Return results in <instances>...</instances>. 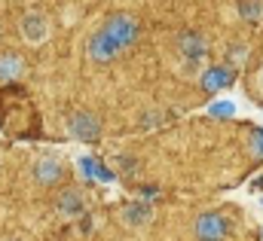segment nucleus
<instances>
[{
	"instance_id": "dca6fc26",
	"label": "nucleus",
	"mask_w": 263,
	"mask_h": 241,
	"mask_svg": "<svg viewBox=\"0 0 263 241\" xmlns=\"http://www.w3.org/2000/svg\"><path fill=\"white\" fill-rule=\"evenodd\" d=\"M251 153L254 156H263V131H254L251 134Z\"/></svg>"
},
{
	"instance_id": "f8f14e48",
	"label": "nucleus",
	"mask_w": 263,
	"mask_h": 241,
	"mask_svg": "<svg viewBox=\"0 0 263 241\" xmlns=\"http://www.w3.org/2000/svg\"><path fill=\"white\" fill-rule=\"evenodd\" d=\"M236 12L242 15V22L257 25L263 18V0H236Z\"/></svg>"
},
{
	"instance_id": "2eb2a0df",
	"label": "nucleus",
	"mask_w": 263,
	"mask_h": 241,
	"mask_svg": "<svg viewBox=\"0 0 263 241\" xmlns=\"http://www.w3.org/2000/svg\"><path fill=\"white\" fill-rule=\"evenodd\" d=\"M178 73H181V76H187V79H190V76H199V61H184Z\"/></svg>"
},
{
	"instance_id": "f03ea898",
	"label": "nucleus",
	"mask_w": 263,
	"mask_h": 241,
	"mask_svg": "<svg viewBox=\"0 0 263 241\" xmlns=\"http://www.w3.org/2000/svg\"><path fill=\"white\" fill-rule=\"evenodd\" d=\"M67 131H70V137H77V140H83V144H92V140H98V134H101V122L95 113H89V110H77L70 119H67Z\"/></svg>"
},
{
	"instance_id": "ddd939ff",
	"label": "nucleus",
	"mask_w": 263,
	"mask_h": 241,
	"mask_svg": "<svg viewBox=\"0 0 263 241\" xmlns=\"http://www.w3.org/2000/svg\"><path fill=\"white\" fill-rule=\"evenodd\" d=\"M236 110H239V107H236L233 101H217V104H211V107H208V116H211V119H220V116H236Z\"/></svg>"
},
{
	"instance_id": "9d476101",
	"label": "nucleus",
	"mask_w": 263,
	"mask_h": 241,
	"mask_svg": "<svg viewBox=\"0 0 263 241\" xmlns=\"http://www.w3.org/2000/svg\"><path fill=\"white\" fill-rule=\"evenodd\" d=\"M22 73H25V61H22V55H15V52H0V79H3V83L18 79Z\"/></svg>"
},
{
	"instance_id": "423d86ee",
	"label": "nucleus",
	"mask_w": 263,
	"mask_h": 241,
	"mask_svg": "<svg viewBox=\"0 0 263 241\" xmlns=\"http://www.w3.org/2000/svg\"><path fill=\"white\" fill-rule=\"evenodd\" d=\"M62 174H65V165H62L59 156H40L34 162V177H37V183H46V186L49 183H59Z\"/></svg>"
},
{
	"instance_id": "4468645a",
	"label": "nucleus",
	"mask_w": 263,
	"mask_h": 241,
	"mask_svg": "<svg viewBox=\"0 0 263 241\" xmlns=\"http://www.w3.org/2000/svg\"><path fill=\"white\" fill-rule=\"evenodd\" d=\"M77 165H80V174H86L89 180H95V165H98L95 159H89V156H80V159H77Z\"/></svg>"
},
{
	"instance_id": "6e6552de",
	"label": "nucleus",
	"mask_w": 263,
	"mask_h": 241,
	"mask_svg": "<svg viewBox=\"0 0 263 241\" xmlns=\"http://www.w3.org/2000/svg\"><path fill=\"white\" fill-rule=\"evenodd\" d=\"M196 235L199 241H220L227 235V223L220 214H202L196 220Z\"/></svg>"
},
{
	"instance_id": "1a4fd4ad",
	"label": "nucleus",
	"mask_w": 263,
	"mask_h": 241,
	"mask_svg": "<svg viewBox=\"0 0 263 241\" xmlns=\"http://www.w3.org/2000/svg\"><path fill=\"white\" fill-rule=\"evenodd\" d=\"M83 211H86V198L80 189H65L59 195V214L62 217H80Z\"/></svg>"
},
{
	"instance_id": "f257e3e1",
	"label": "nucleus",
	"mask_w": 263,
	"mask_h": 241,
	"mask_svg": "<svg viewBox=\"0 0 263 241\" xmlns=\"http://www.w3.org/2000/svg\"><path fill=\"white\" fill-rule=\"evenodd\" d=\"M18 31H22V40H25L28 46H40V43H46V40H49V18H46L43 12L31 9V12H25V15H22Z\"/></svg>"
},
{
	"instance_id": "9b49d317",
	"label": "nucleus",
	"mask_w": 263,
	"mask_h": 241,
	"mask_svg": "<svg viewBox=\"0 0 263 241\" xmlns=\"http://www.w3.org/2000/svg\"><path fill=\"white\" fill-rule=\"evenodd\" d=\"M123 223H126V226H132V229L147 226V223H150V205H141V202L126 205V208H123Z\"/></svg>"
},
{
	"instance_id": "7ed1b4c3",
	"label": "nucleus",
	"mask_w": 263,
	"mask_h": 241,
	"mask_svg": "<svg viewBox=\"0 0 263 241\" xmlns=\"http://www.w3.org/2000/svg\"><path fill=\"white\" fill-rule=\"evenodd\" d=\"M86 49H89V58L98 61V64H107V61H114L120 52H123L120 43H117L104 28H98V31L89 37V46H86Z\"/></svg>"
},
{
	"instance_id": "0eeeda50",
	"label": "nucleus",
	"mask_w": 263,
	"mask_h": 241,
	"mask_svg": "<svg viewBox=\"0 0 263 241\" xmlns=\"http://www.w3.org/2000/svg\"><path fill=\"white\" fill-rule=\"evenodd\" d=\"M178 49H181L184 61H202L205 52H208V43H205V37L196 34V31H184L178 37Z\"/></svg>"
},
{
	"instance_id": "20e7f679",
	"label": "nucleus",
	"mask_w": 263,
	"mask_h": 241,
	"mask_svg": "<svg viewBox=\"0 0 263 241\" xmlns=\"http://www.w3.org/2000/svg\"><path fill=\"white\" fill-rule=\"evenodd\" d=\"M101 28L120 43V49H126V46H132V43L138 40V22H135L132 15H110Z\"/></svg>"
},
{
	"instance_id": "39448f33",
	"label": "nucleus",
	"mask_w": 263,
	"mask_h": 241,
	"mask_svg": "<svg viewBox=\"0 0 263 241\" xmlns=\"http://www.w3.org/2000/svg\"><path fill=\"white\" fill-rule=\"evenodd\" d=\"M199 83H202L205 92H220V89H230L236 83V70L217 64V67H208L205 73H199Z\"/></svg>"
}]
</instances>
